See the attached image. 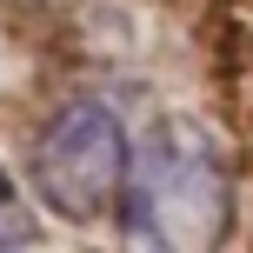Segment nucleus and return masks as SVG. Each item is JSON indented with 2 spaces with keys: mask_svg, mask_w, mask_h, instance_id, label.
<instances>
[{
  "mask_svg": "<svg viewBox=\"0 0 253 253\" xmlns=\"http://www.w3.org/2000/svg\"><path fill=\"white\" fill-rule=\"evenodd\" d=\"M40 240V220H34V207L20 200V187H13L7 173H0V253H13V247H34Z\"/></svg>",
  "mask_w": 253,
  "mask_h": 253,
  "instance_id": "nucleus-3",
  "label": "nucleus"
},
{
  "mask_svg": "<svg viewBox=\"0 0 253 253\" xmlns=\"http://www.w3.org/2000/svg\"><path fill=\"white\" fill-rule=\"evenodd\" d=\"M126 126L107 100H67L34 133V193L67 227H100L120 200L126 173Z\"/></svg>",
  "mask_w": 253,
  "mask_h": 253,
  "instance_id": "nucleus-2",
  "label": "nucleus"
},
{
  "mask_svg": "<svg viewBox=\"0 0 253 253\" xmlns=\"http://www.w3.org/2000/svg\"><path fill=\"white\" fill-rule=\"evenodd\" d=\"M114 213L133 247H167V253L220 247L233 220V173L220 140L193 114H160L126 147Z\"/></svg>",
  "mask_w": 253,
  "mask_h": 253,
  "instance_id": "nucleus-1",
  "label": "nucleus"
}]
</instances>
